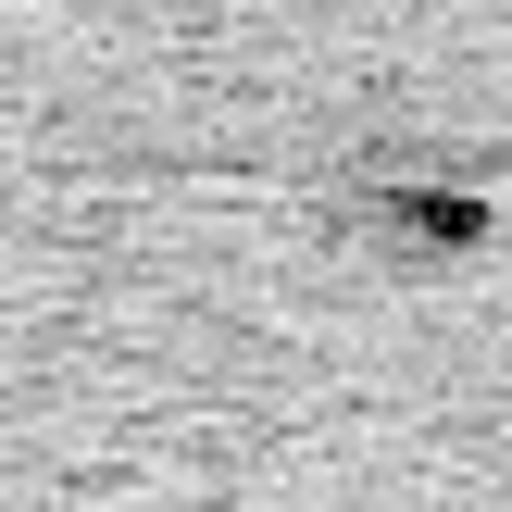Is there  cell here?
<instances>
[{"label":"cell","mask_w":512,"mask_h":512,"mask_svg":"<svg viewBox=\"0 0 512 512\" xmlns=\"http://www.w3.org/2000/svg\"><path fill=\"white\" fill-rule=\"evenodd\" d=\"M0 512H512V0H0Z\"/></svg>","instance_id":"obj_1"}]
</instances>
